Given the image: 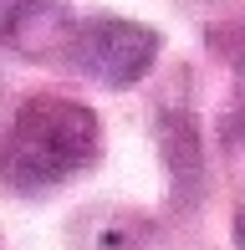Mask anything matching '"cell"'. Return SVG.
I'll list each match as a JSON object with an SVG mask.
<instances>
[{"label": "cell", "instance_id": "1", "mask_svg": "<svg viewBox=\"0 0 245 250\" xmlns=\"http://www.w3.org/2000/svg\"><path fill=\"white\" fill-rule=\"evenodd\" d=\"M97 143H102V128L87 102L31 97L0 143V174L16 189H51L82 174L97 158Z\"/></svg>", "mask_w": 245, "mask_h": 250}, {"label": "cell", "instance_id": "2", "mask_svg": "<svg viewBox=\"0 0 245 250\" xmlns=\"http://www.w3.org/2000/svg\"><path fill=\"white\" fill-rule=\"evenodd\" d=\"M72 56L87 77H97L102 87H133L159 56V31L138 26V21H118V16H97L77 31Z\"/></svg>", "mask_w": 245, "mask_h": 250}, {"label": "cell", "instance_id": "3", "mask_svg": "<svg viewBox=\"0 0 245 250\" xmlns=\"http://www.w3.org/2000/svg\"><path fill=\"white\" fill-rule=\"evenodd\" d=\"M31 16H41V0H0V41H16Z\"/></svg>", "mask_w": 245, "mask_h": 250}, {"label": "cell", "instance_id": "4", "mask_svg": "<svg viewBox=\"0 0 245 250\" xmlns=\"http://www.w3.org/2000/svg\"><path fill=\"white\" fill-rule=\"evenodd\" d=\"M235 245H240V250H245V209H240V214H235Z\"/></svg>", "mask_w": 245, "mask_h": 250}]
</instances>
